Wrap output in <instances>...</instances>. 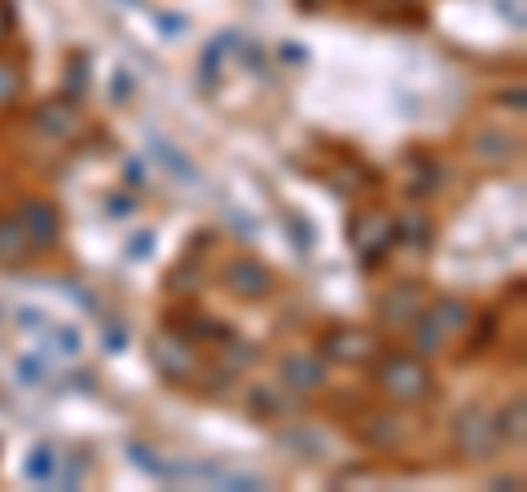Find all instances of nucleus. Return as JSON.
I'll list each match as a JSON object with an SVG mask.
<instances>
[{"label": "nucleus", "mask_w": 527, "mask_h": 492, "mask_svg": "<svg viewBox=\"0 0 527 492\" xmlns=\"http://www.w3.org/2000/svg\"><path fill=\"white\" fill-rule=\"evenodd\" d=\"M383 382H387L392 396H404V400H417V396L431 391V373L417 361H404V357H395L392 365L383 369Z\"/></svg>", "instance_id": "obj_1"}, {"label": "nucleus", "mask_w": 527, "mask_h": 492, "mask_svg": "<svg viewBox=\"0 0 527 492\" xmlns=\"http://www.w3.org/2000/svg\"><path fill=\"white\" fill-rule=\"evenodd\" d=\"M225 281H229L238 295H247V299H256V295H264V290L272 286V281H268V268L256 264V259H233L229 273H225Z\"/></svg>", "instance_id": "obj_2"}, {"label": "nucleus", "mask_w": 527, "mask_h": 492, "mask_svg": "<svg viewBox=\"0 0 527 492\" xmlns=\"http://www.w3.org/2000/svg\"><path fill=\"white\" fill-rule=\"evenodd\" d=\"M365 348H370V334H361V330H339V334H330V357H339V361H361Z\"/></svg>", "instance_id": "obj_3"}, {"label": "nucleus", "mask_w": 527, "mask_h": 492, "mask_svg": "<svg viewBox=\"0 0 527 492\" xmlns=\"http://www.w3.org/2000/svg\"><path fill=\"white\" fill-rule=\"evenodd\" d=\"M22 220L35 229V246H49V238L57 234V225L49 220V211H44V203H31L27 211H22Z\"/></svg>", "instance_id": "obj_4"}, {"label": "nucleus", "mask_w": 527, "mask_h": 492, "mask_svg": "<svg viewBox=\"0 0 527 492\" xmlns=\"http://www.w3.org/2000/svg\"><path fill=\"white\" fill-rule=\"evenodd\" d=\"M299 378H308L303 387H317L325 373H321V365H312L308 357H303V361H299V357H290V361H286V382H290V387H299Z\"/></svg>", "instance_id": "obj_5"}]
</instances>
